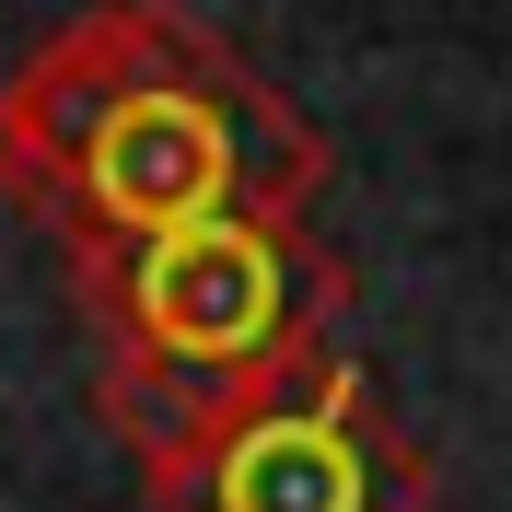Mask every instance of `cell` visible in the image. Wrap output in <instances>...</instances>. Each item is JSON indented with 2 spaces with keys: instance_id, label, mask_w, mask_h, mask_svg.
Here are the masks:
<instances>
[{
  "instance_id": "cell-1",
  "label": "cell",
  "mask_w": 512,
  "mask_h": 512,
  "mask_svg": "<svg viewBox=\"0 0 512 512\" xmlns=\"http://www.w3.org/2000/svg\"><path fill=\"white\" fill-rule=\"evenodd\" d=\"M0 187L59 245L222 210H315L326 140L175 0H94L0 82Z\"/></svg>"
},
{
  "instance_id": "cell-2",
  "label": "cell",
  "mask_w": 512,
  "mask_h": 512,
  "mask_svg": "<svg viewBox=\"0 0 512 512\" xmlns=\"http://www.w3.org/2000/svg\"><path fill=\"white\" fill-rule=\"evenodd\" d=\"M70 303L94 326V408L152 466L198 419L315 373L350 315V268L291 210H222L175 233H94L59 245Z\"/></svg>"
},
{
  "instance_id": "cell-3",
  "label": "cell",
  "mask_w": 512,
  "mask_h": 512,
  "mask_svg": "<svg viewBox=\"0 0 512 512\" xmlns=\"http://www.w3.org/2000/svg\"><path fill=\"white\" fill-rule=\"evenodd\" d=\"M140 489H152V512H431L443 501L431 454L408 443V419L373 396L350 350L198 419L187 443H163L140 466Z\"/></svg>"
}]
</instances>
